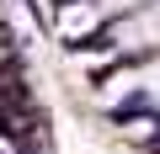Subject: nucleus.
<instances>
[{"label":"nucleus","instance_id":"4","mask_svg":"<svg viewBox=\"0 0 160 154\" xmlns=\"http://www.w3.org/2000/svg\"><path fill=\"white\" fill-rule=\"evenodd\" d=\"M118 6H144V0H118Z\"/></svg>","mask_w":160,"mask_h":154},{"label":"nucleus","instance_id":"2","mask_svg":"<svg viewBox=\"0 0 160 154\" xmlns=\"http://www.w3.org/2000/svg\"><path fill=\"white\" fill-rule=\"evenodd\" d=\"M86 27H91V11H86V6H80V11H64V32H69V37L86 32Z\"/></svg>","mask_w":160,"mask_h":154},{"label":"nucleus","instance_id":"1","mask_svg":"<svg viewBox=\"0 0 160 154\" xmlns=\"http://www.w3.org/2000/svg\"><path fill=\"white\" fill-rule=\"evenodd\" d=\"M123 48H160V0H144V6L118 27Z\"/></svg>","mask_w":160,"mask_h":154},{"label":"nucleus","instance_id":"3","mask_svg":"<svg viewBox=\"0 0 160 154\" xmlns=\"http://www.w3.org/2000/svg\"><path fill=\"white\" fill-rule=\"evenodd\" d=\"M144 80H149V91H155V101H160V69H149Z\"/></svg>","mask_w":160,"mask_h":154}]
</instances>
